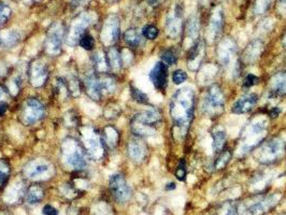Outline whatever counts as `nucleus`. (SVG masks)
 <instances>
[{
    "label": "nucleus",
    "mask_w": 286,
    "mask_h": 215,
    "mask_svg": "<svg viewBox=\"0 0 286 215\" xmlns=\"http://www.w3.org/2000/svg\"><path fill=\"white\" fill-rule=\"evenodd\" d=\"M101 138L103 141V144H107L110 147H114L118 144L119 134H118V131L115 130L113 127H108L106 128L105 133L102 134Z\"/></svg>",
    "instance_id": "32"
},
{
    "label": "nucleus",
    "mask_w": 286,
    "mask_h": 215,
    "mask_svg": "<svg viewBox=\"0 0 286 215\" xmlns=\"http://www.w3.org/2000/svg\"><path fill=\"white\" fill-rule=\"evenodd\" d=\"M186 175H187V171H186L185 162L181 161L179 166H178V168H176V170H175V176H176V179L180 180V181H185Z\"/></svg>",
    "instance_id": "42"
},
{
    "label": "nucleus",
    "mask_w": 286,
    "mask_h": 215,
    "mask_svg": "<svg viewBox=\"0 0 286 215\" xmlns=\"http://www.w3.org/2000/svg\"><path fill=\"white\" fill-rule=\"evenodd\" d=\"M271 0H256L255 2L254 11L256 14H264L267 12V10L270 8Z\"/></svg>",
    "instance_id": "38"
},
{
    "label": "nucleus",
    "mask_w": 286,
    "mask_h": 215,
    "mask_svg": "<svg viewBox=\"0 0 286 215\" xmlns=\"http://www.w3.org/2000/svg\"><path fill=\"white\" fill-rule=\"evenodd\" d=\"M43 214L44 215H58V211L54 207H52L50 205H46L43 208Z\"/></svg>",
    "instance_id": "45"
},
{
    "label": "nucleus",
    "mask_w": 286,
    "mask_h": 215,
    "mask_svg": "<svg viewBox=\"0 0 286 215\" xmlns=\"http://www.w3.org/2000/svg\"><path fill=\"white\" fill-rule=\"evenodd\" d=\"M124 39L130 46L138 47L143 44L144 36L142 33L139 32V29L130 28L128 30H126V33L124 34Z\"/></svg>",
    "instance_id": "29"
},
{
    "label": "nucleus",
    "mask_w": 286,
    "mask_h": 215,
    "mask_svg": "<svg viewBox=\"0 0 286 215\" xmlns=\"http://www.w3.org/2000/svg\"><path fill=\"white\" fill-rule=\"evenodd\" d=\"M258 82H259V78L255 75H252V73H249V75L245 77V81H243V86H245V88H248V87H252V86L254 85H256Z\"/></svg>",
    "instance_id": "44"
},
{
    "label": "nucleus",
    "mask_w": 286,
    "mask_h": 215,
    "mask_svg": "<svg viewBox=\"0 0 286 215\" xmlns=\"http://www.w3.org/2000/svg\"><path fill=\"white\" fill-rule=\"evenodd\" d=\"M79 43H80V45L84 48V50H92V48L94 47V44H95V40L94 38L90 35H87V34H85L82 38L80 39V41H79Z\"/></svg>",
    "instance_id": "39"
},
{
    "label": "nucleus",
    "mask_w": 286,
    "mask_h": 215,
    "mask_svg": "<svg viewBox=\"0 0 286 215\" xmlns=\"http://www.w3.org/2000/svg\"><path fill=\"white\" fill-rule=\"evenodd\" d=\"M142 34L144 36V38H147L149 40H154L158 36V28L155 27L154 25H148L143 28Z\"/></svg>",
    "instance_id": "40"
},
{
    "label": "nucleus",
    "mask_w": 286,
    "mask_h": 215,
    "mask_svg": "<svg viewBox=\"0 0 286 215\" xmlns=\"http://www.w3.org/2000/svg\"><path fill=\"white\" fill-rule=\"evenodd\" d=\"M204 55V43L203 40H198L190 47L187 54V66L193 71H196L202 66Z\"/></svg>",
    "instance_id": "19"
},
{
    "label": "nucleus",
    "mask_w": 286,
    "mask_h": 215,
    "mask_svg": "<svg viewBox=\"0 0 286 215\" xmlns=\"http://www.w3.org/2000/svg\"><path fill=\"white\" fill-rule=\"evenodd\" d=\"M93 61H94L95 68L98 71L107 72L109 70V66H108V63H107V57L102 53H100V52L96 53L94 58H93Z\"/></svg>",
    "instance_id": "33"
},
{
    "label": "nucleus",
    "mask_w": 286,
    "mask_h": 215,
    "mask_svg": "<svg viewBox=\"0 0 286 215\" xmlns=\"http://www.w3.org/2000/svg\"><path fill=\"white\" fill-rule=\"evenodd\" d=\"M224 26V14L221 8H216L212 12V15L210 17L209 26H208V39L210 41H214L220 34L222 33V29Z\"/></svg>",
    "instance_id": "20"
},
{
    "label": "nucleus",
    "mask_w": 286,
    "mask_h": 215,
    "mask_svg": "<svg viewBox=\"0 0 286 215\" xmlns=\"http://www.w3.org/2000/svg\"><path fill=\"white\" fill-rule=\"evenodd\" d=\"M20 40V37L15 32L3 33L0 35V47H11L16 44Z\"/></svg>",
    "instance_id": "31"
},
{
    "label": "nucleus",
    "mask_w": 286,
    "mask_h": 215,
    "mask_svg": "<svg viewBox=\"0 0 286 215\" xmlns=\"http://www.w3.org/2000/svg\"><path fill=\"white\" fill-rule=\"evenodd\" d=\"M151 82L153 83L155 88L163 91L167 87L168 83V67L163 61H158L150 72Z\"/></svg>",
    "instance_id": "18"
},
{
    "label": "nucleus",
    "mask_w": 286,
    "mask_h": 215,
    "mask_svg": "<svg viewBox=\"0 0 286 215\" xmlns=\"http://www.w3.org/2000/svg\"><path fill=\"white\" fill-rule=\"evenodd\" d=\"M278 10L281 14L286 15V0H278Z\"/></svg>",
    "instance_id": "46"
},
{
    "label": "nucleus",
    "mask_w": 286,
    "mask_h": 215,
    "mask_svg": "<svg viewBox=\"0 0 286 215\" xmlns=\"http://www.w3.org/2000/svg\"><path fill=\"white\" fill-rule=\"evenodd\" d=\"M286 154V140L282 137H273L260 143L254 156L260 164L270 165L283 158Z\"/></svg>",
    "instance_id": "3"
},
{
    "label": "nucleus",
    "mask_w": 286,
    "mask_h": 215,
    "mask_svg": "<svg viewBox=\"0 0 286 215\" xmlns=\"http://www.w3.org/2000/svg\"><path fill=\"white\" fill-rule=\"evenodd\" d=\"M92 21L93 16L84 12V13L79 15L76 20L72 22L68 35L69 44L75 45L77 42L80 41V39L85 35V29H87V27L92 24Z\"/></svg>",
    "instance_id": "10"
},
{
    "label": "nucleus",
    "mask_w": 286,
    "mask_h": 215,
    "mask_svg": "<svg viewBox=\"0 0 286 215\" xmlns=\"http://www.w3.org/2000/svg\"><path fill=\"white\" fill-rule=\"evenodd\" d=\"M65 29L63 24L53 23L47 30L45 48L48 54L57 55L62 50V43L64 39Z\"/></svg>",
    "instance_id": "8"
},
{
    "label": "nucleus",
    "mask_w": 286,
    "mask_h": 215,
    "mask_svg": "<svg viewBox=\"0 0 286 215\" xmlns=\"http://www.w3.org/2000/svg\"><path fill=\"white\" fill-rule=\"evenodd\" d=\"M195 110V94L191 87L176 90L170 102V116L175 130L181 138H184L193 120Z\"/></svg>",
    "instance_id": "1"
},
{
    "label": "nucleus",
    "mask_w": 286,
    "mask_h": 215,
    "mask_svg": "<svg viewBox=\"0 0 286 215\" xmlns=\"http://www.w3.org/2000/svg\"><path fill=\"white\" fill-rule=\"evenodd\" d=\"M172 79H173L174 84L180 85V84H182L183 82H185L186 80H187V73H186L185 71H183V70L178 69V70H175V71L173 72Z\"/></svg>",
    "instance_id": "43"
},
{
    "label": "nucleus",
    "mask_w": 286,
    "mask_h": 215,
    "mask_svg": "<svg viewBox=\"0 0 286 215\" xmlns=\"http://www.w3.org/2000/svg\"><path fill=\"white\" fill-rule=\"evenodd\" d=\"M63 157L66 165L75 170L82 169L86 164L82 147L74 139L66 140L63 143Z\"/></svg>",
    "instance_id": "6"
},
{
    "label": "nucleus",
    "mask_w": 286,
    "mask_h": 215,
    "mask_svg": "<svg viewBox=\"0 0 286 215\" xmlns=\"http://www.w3.org/2000/svg\"><path fill=\"white\" fill-rule=\"evenodd\" d=\"M51 170L52 165L45 161V159L39 158L29 162L25 167H24V174H25L28 179H36V177H40L42 175L47 174Z\"/></svg>",
    "instance_id": "17"
},
{
    "label": "nucleus",
    "mask_w": 286,
    "mask_h": 215,
    "mask_svg": "<svg viewBox=\"0 0 286 215\" xmlns=\"http://www.w3.org/2000/svg\"><path fill=\"white\" fill-rule=\"evenodd\" d=\"M106 57L109 69L113 72H119L122 69V67H123V58H122V53L117 47L109 48Z\"/></svg>",
    "instance_id": "26"
},
{
    "label": "nucleus",
    "mask_w": 286,
    "mask_h": 215,
    "mask_svg": "<svg viewBox=\"0 0 286 215\" xmlns=\"http://www.w3.org/2000/svg\"><path fill=\"white\" fill-rule=\"evenodd\" d=\"M10 15H11V9L7 4L0 2V26L7 22Z\"/></svg>",
    "instance_id": "41"
},
{
    "label": "nucleus",
    "mask_w": 286,
    "mask_h": 215,
    "mask_svg": "<svg viewBox=\"0 0 286 215\" xmlns=\"http://www.w3.org/2000/svg\"><path fill=\"white\" fill-rule=\"evenodd\" d=\"M130 93H131L133 100L137 101L138 103H141V104L149 103V97L145 95L144 93H142V91L140 90V89L131 86V87H130Z\"/></svg>",
    "instance_id": "36"
},
{
    "label": "nucleus",
    "mask_w": 286,
    "mask_h": 215,
    "mask_svg": "<svg viewBox=\"0 0 286 215\" xmlns=\"http://www.w3.org/2000/svg\"><path fill=\"white\" fill-rule=\"evenodd\" d=\"M258 101V96L256 94H245L241 96L238 100H237L231 111L235 114H245L251 111V110L256 106Z\"/></svg>",
    "instance_id": "22"
},
{
    "label": "nucleus",
    "mask_w": 286,
    "mask_h": 215,
    "mask_svg": "<svg viewBox=\"0 0 286 215\" xmlns=\"http://www.w3.org/2000/svg\"><path fill=\"white\" fill-rule=\"evenodd\" d=\"M162 115L156 109H149L138 113L131 122V130L138 137H151L155 134V127L160 124Z\"/></svg>",
    "instance_id": "4"
},
{
    "label": "nucleus",
    "mask_w": 286,
    "mask_h": 215,
    "mask_svg": "<svg viewBox=\"0 0 286 215\" xmlns=\"http://www.w3.org/2000/svg\"><path fill=\"white\" fill-rule=\"evenodd\" d=\"M268 121L265 118H257L247 124L241 133L239 151L241 154H246L258 146L266 137Z\"/></svg>",
    "instance_id": "2"
},
{
    "label": "nucleus",
    "mask_w": 286,
    "mask_h": 215,
    "mask_svg": "<svg viewBox=\"0 0 286 215\" xmlns=\"http://www.w3.org/2000/svg\"><path fill=\"white\" fill-rule=\"evenodd\" d=\"M110 189L119 204H125L131 197V189L122 174H113L110 177Z\"/></svg>",
    "instance_id": "9"
},
{
    "label": "nucleus",
    "mask_w": 286,
    "mask_h": 215,
    "mask_svg": "<svg viewBox=\"0 0 286 215\" xmlns=\"http://www.w3.org/2000/svg\"><path fill=\"white\" fill-rule=\"evenodd\" d=\"M182 27H183V9L180 4H176L167 16L166 33L170 38H176L180 36Z\"/></svg>",
    "instance_id": "12"
},
{
    "label": "nucleus",
    "mask_w": 286,
    "mask_h": 215,
    "mask_svg": "<svg viewBox=\"0 0 286 215\" xmlns=\"http://www.w3.org/2000/svg\"><path fill=\"white\" fill-rule=\"evenodd\" d=\"M162 59L163 63H165L167 66H172L178 60V56H176V53L173 50L168 48V50H165L162 53Z\"/></svg>",
    "instance_id": "35"
},
{
    "label": "nucleus",
    "mask_w": 286,
    "mask_h": 215,
    "mask_svg": "<svg viewBox=\"0 0 286 215\" xmlns=\"http://www.w3.org/2000/svg\"><path fill=\"white\" fill-rule=\"evenodd\" d=\"M225 109V97L217 85H211L204 97L203 110L210 118L220 116Z\"/></svg>",
    "instance_id": "5"
},
{
    "label": "nucleus",
    "mask_w": 286,
    "mask_h": 215,
    "mask_svg": "<svg viewBox=\"0 0 286 215\" xmlns=\"http://www.w3.org/2000/svg\"><path fill=\"white\" fill-rule=\"evenodd\" d=\"M44 115V107L38 99L36 98H30L25 104H24L23 109V121L28 125L35 124L38 121H40Z\"/></svg>",
    "instance_id": "11"
},
{
    "label": "nucleus",
    "mask_w": 286,
    "mask_h": 215,
    "mask_svg": "<svg viewBox=\"0 0 286 215\" xmlns=\"http://www.w3.org/2000/svg\"><path fill=\"white\" fill-rule=\"evenodd\" d=\"M8 109V104L4 101H0V116H2Z\"/></svg>",
    "instance_id": "47"
},
{
    "label": "nucleus",
    "mask_w": 286,
    "mask_h": 215,
    "mask_svg": "<svg viewBox=\"0 0 286 215\" xmlns=\"http://www.w3.org/2000/svg\"><path fill=\"white\" fill-rule=\"evenodd\" d=\"M264 50V43L261 40H254L246 46L245 53H243V61L246 65L254 64Z\"/></svg>",
    "instance_id": "23"
},
{
    "label": "nucleus",
    "mask_w": 286,
    "mask_h": 215,
    "mask_svg": "<svg viewBox=\"0 0 286 215\" xmlns=\"http://www.w3.org/2000/svg\"><path fill=\"white\" fill-rule=\"evenodd\" d=\"M84 85L86 88L87 94L90 98H93L95 100H99L103 96L100 83H99V77H96L95 75H89L84 79Z\"/></svg>",
    "instance_id": "24"
},
{
    "label": "nucleus",
    "mask_w": 286,
    "mask_h": 215,
    "mask_svg": "<svg viewBox=\"0 0 286 215\" xmlns=\"http://www.w3.org/2000/svg\"><path fill=\"white\" fill-rule=\"evenodd\" d=\"M268 93L270 97L286 96V71L278 72L270 79Z\"/></svg>",
    "instance_id": "21"
},
{
    "label": "nucleus",
    "mask_w": 286,
    "mask_h": 215,
    "mask_svg": "<svg viewBox=\"0 0 286 215\" xmlns=\"http://www.w3.org/2000/svg\"><path fill=\"white\" fill-rule=\"evenodd\" d=\"M217 57L222 66L227 69H235L237 66V45L230 38L224 39L217 47Z\"/></svg>",
    "instance_id": "7"
},
{
    "label": "nucleus",
    "mask_w": 286,
    "mask_h": 215,
    "mask_svg": "<svg viewBox=\"0 0 286 215\" xmlns=\"http://www.w3.org/2000/svg\"><path fill=\"white\" fill-rule=\"evenodd\" d=\"M278 200L279 197L277 195L267 196V197H263L261 199L252 202L251 205L246 206L243 209L242 212L245 215H261L268 210H270L277 204Z\"/></svg>",
    "instance_id": "14"
},
{
    "label": "nucleus",
    "mask_w": 286,
    "mask_h": 215,
    "mask_svg": "<svg viewBox=\"0 0 286 215\" xmlns=\"http://www.w3.org/2000/svg\"><path fill=\"white\" fill-rule=\"evenodd\" d=\"M28 73L30 83L36 86V87H40V86L44 85L48 77L46 66L41 59H35L33 63L30 64Z\"/></svg>",
    "instance_id": "16"
},
{
    "label": "nucleus",
    "mask_w": 286,
    "mask_h": 215,
    "mask_svg": "<svg viewBox=\"0 0 286 215\" xmlns=\"http://www.w3.org/2000/svg\"><path fill=\"white\" fill-rule=\"evenodd\" d=\"M4 94H5L4 88L2 87V86H0V99H1V98L4 96Z\"/></svg>",
    "instance_id": "50"
},
{
    "label": "nucleus",
    "mask_w": 286,
    "mask_h": 215,
    "mask_svg": "<svg viewBox=\"0 0 286 215\" xmlns=\"http://www.w3.org/2000/svg\"><path fill=\"white\" fill-rule=\"evenodd\" d=\"M199 18L197 15H193L190 17V20L187 21L186 28H185V34H186V40L192 41L193 44L196 41H198V36H199Z\"/></svg>",
    "instance_id": "27"
},
{
    "label": "nucleus",
    "mask_w": 286,
    "mask_h": 215,
    "mask_svg": "<svg viewBox=\"0 0 286 215\" xmlns=\"http://www.w3.org/2000/svg\"><path fill=\"white\" fill-rule=\"evenodd\" d=\"M230 158H231V153L228 150L221 153V154L218 155V157L216 158L215 163H214V169L215 170L223 169L225 166L228 164V162L230 161Z\"/></svg>",
    "instance_id": "34"
},
{
    "label": "nucleus",
    "mask_w": 286,
    "mask_h": 215,
    "mask_svg": "<svg viewBox=\"0 0 286 215\" xmlns=\"http://www.w3.org/2000/svg\"><path fill=\"white\" fill-rule=\"evenodd\" d=\"M10 174L9 165L4 161H0V187L3 186L8 181V177Z\"/></svg>",
    "instance_id": "37"
},
{
    "label": "nucleus",
    "mask_w": 286,
    "mask_h": 215,
    "mask_svg": "<svg viewBox=\"0 0 286 215\" xmlns=\"http://www.w3.org/2000/svg\"><path fill=\"white\" fill-rule=\"evenodd\" d=\"M226 131L223 128H215L212 131V145L214 152L220 153L223 150L225 142H226Z\"/></svg>",
    "instance_id": "30"
},
{
    "label": "nucleus",
    "mask_w": 286,
    "mask_h": 215,
    "mask_svg": "<svg viewBox=\"0 0 286 215\" xmlns=\"http://www.w3.org/2000/svg\"><path fill=\"white\" fill-rule=\"evenodd\" d=\"M128 155L133 162H142L147 156V147L140 140H131L128 143Z\"/></svg>",
    "instance_id": "25"
},
{
    "label": "nucleus",
    "mask_w": 286,
    "mask_h": 215,
    "mask_svg": "<svg viewBox=\"0 0 286 215\" xmlns=\"http://www.w3.org/2000/svg\"><path fill=\"white\" fill-rule=\"evenodd\" d=\"M165 0H148V2L152 7H158V5H161Z\"/></svg>",
    "instance_id": "48"
},
{
    "label": "nucleus",
    "mask_w": 286,
    "mask_h": 215,
    "mask_svg": "<svg viewBox=\"0 0 286 215\" xmlns=\"http://www.w3.org/2000/svg\"><path fill=\"white\" fill-rule=\"evenodd\" d=\"M84 145L86 147L88 156L95 159H99L103 154V141L102 138L95 130L84 133Z\"/></svg>",
    "instance_id": "15"
},
{
    "label": "nucleus",
    "mask_w": 286,
    "mask_h": 215,
    "mask_svg": "<svg viewBox=\"0 0 286 215\" xmlns=\"http://www.w3.org/2000/svg\"><path fill=\"white\" fill-rule=\"evenodd\" d=\"M120 20L117 15H111L107 18V21L101 29L100 38L103 44L111 45L112 43L118 41L120 37Z\"/></svg>",
    "instance_id": "13"
},
{
    "label": "nucleus",
    "mask_w": 286,
    "mask_h": 215,
    "mask_svg": "<svg viewBox=\"0 0 286 215\" xmlns=\"http://www.w3.org/2000/svg\"><path fill=\"white\" fill-rule=\"evenodd\" d=\"M282 43H283V45L286 47V34L284 35V37H283V40H282Z\"/></svg>",
    "instance_id": "51"
},
{
    "label": "nucleus",
    "mask_w": 286,
    "mask_h": 215,
    "mask_svg": "<svg viewBox=\"0 0 286 215\" xmlns=\"http://www.w3.org/2000/svg\"><path fill=\"white\" fill-rule=\"evenodd\" d=\"M175 188V183H169L167 184V186H166V189L167 190H170V189H174Z\"/></svg>",
    "instance_id": "49"
},
{
    "label": "nucleus",
    "mask_w": 286,
    "mask_h": 215,
    "mask_svg": "<svg viewBox=\"0 0 286 215\" xmlns=\"http://www.w3.org/2000/svg\"><path fill=\"white\" fill-rule=\"evenodd\" d=\"M24 196H25V199L28 204H38L44 197V190L38 184H35V185H32L27 189Z\"/></svg>",
    "instance_id": "28"
}]
</instances>
